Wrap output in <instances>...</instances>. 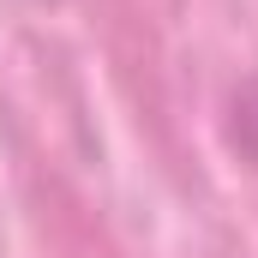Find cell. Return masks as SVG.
Segmentation results:
<instances>
[{"label":"cell","instance_id":"obj_1","mask_svg":"<svg viewBox=\"0 0 258 258\" xmlns=\"http://www.w3.org/2000/svg\"><path fill=\"white\" fill-rule=\"evenodd\" d=\"M234 144H240V156L258 168V78H246L234 90Z\"/></svg>","mask_w":258,"mask_h":258}]
</instances>
